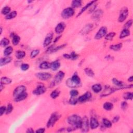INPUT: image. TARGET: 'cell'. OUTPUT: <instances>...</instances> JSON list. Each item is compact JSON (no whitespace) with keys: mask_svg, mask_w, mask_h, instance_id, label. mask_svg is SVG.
Returning <instances> with one entry per match:
<instances>
[{"mask_svg":"<svg viewBox=\"0 0 133 133\" xmlns=\"http://www.w3.org/2000/svg\"><path fill=\"white\" fill-rule=\"evenodd\" d=\"M68 122L72 126V129L74 130L76 129H80L82 123V119L78 115L74 114L68 118Z\"/></svg>","mask_w":133,"mask_h":133,"instance_id":"obj_1","label":"cell"},{"mask_svg":"<svg viewBox=\"0 0 133 133\" xmlns=\"http://www.w3.org/2000/svg\"><path fill=\"white\" fill-rule=\"evenodd\" d=\"M60 117V115L58 113L55 112L51 114L50 119L48 121V122L47 123V127L50 128L53 127L56 122L57 121Z\"/></svg>","mask_w":133,"mask_h":133,"instance_id":"obj_2","label":"cell"},{"mask_svg":"<svg viewBox=\"0 0 133 133\" xmlns=\"http://www.w3.org/2000/svg\"><path fill=\"white\" fill-rule=\"evenodd\" d=\"M74 14V11L72 7H68L64 9L61 12V17L64 19H69Z\"/></svg>","mask_w":133,"mask_h":133,"instance_id":"obj_3","label":"cell"},{"mask_svg":"<svg viewBox=\"0 0 133 133\" xmlns=\"http://www.w3.org/2000/svg\"><path fill=\"white\" fill-rule=\"evenodd\" d=\"M65 74L64 73L63 71H60L56 74V75H55V78H54V80L53 81V82L51 83L53 86H55L56 85H58L59 84H60V83L63 80V78L65 77Z\"/></svg>","mask_w":133,"mask_h":133,"instance_id":"obj_4","label":"cell"},{"mask_svg":"<svg viewBox=\"0 0 133 133\" xmlns=\"http://www.w3.org/2000/svg\"><path fill=\"white\" fill-rule=\"evenodd\" d=\"M128 15H129V9L126 7L123 8L121 11L120 15L118 18V21L119 23H123V21L126 20Z\"/></svg>","mask_w":133,"mask_h":133,"instance_id":"obj_5","label":"cell"},{"mask_svg":"<svg viewBox=\"0 0 133 133\" xmlns=\"http://www.w3.org/2000/svg\"><path fill=\"white\" fill-rule=\"evenodd\" d=\"M36 77L41 81H47L51 78V74L48 72H39L35 74Z\"/></svg>","mask_w":133,"mask_h":133,"instance_id":"obj_6","label":"cell"},{"mask_svg":"<svg viewBox=\"0 0 133 133\" xmlns=\"http://www.w3.org/2000/svg\"><path fill=\"white\" fill-rule=\"evenodd\" d=\"M81 129L83 132H87L89 130V122L87 117L85 116L82 119Z\"/></svg>","mask_w":133,"mask_h":133,"instance_id":"obj_7","label":"cell"},{"mask_svg":"<svg viewBox=\"0 0 133 133\" xmlns=\"http://www.w3.org/2000/svg\"><path fill=\"white\" fill-rule=\"evenodd\" d=\"M107 28L106 27H101L100 29L97 33L95 36V39L97 40H99V39L102 38L103 36H105L107 34Z\"/></svg>","mask_w":133,"mask_h":133,"instance_id":"obj_8","label":"cell"},{"mask_svg":"<svg viewBox=\"0 0 133 133\" xmlns=\"http://www.w3.org/2000/svg\"><path fill=\"white\" fill-rule=\"evenodd\" d=\"M46 88H45V87L43 85L40 84L36 88V89L33 91V94L37 96L41 95L42 94H43L46 92Z\"/></svg>","mask_w":133,"mask_h":133,"instance_id":"obj_9","label":"cell"},{"mask_svg":"<svg viewBox=\"0 0 133 133\" xmlns=\"http://www.w3.org/2000/svg\"><path fill=\"white\" fill-rule=\"evenodd\" d=\"M26 90V87L23 85H20L16 87L14 90L13 93L14 97L15 98L18 96L19 95L21 94L22 93L25 92Z\"/></svg>","mask_w":133,"mask_h":133,"instance_id":"obj_10","label":"cell"},{"mask_svg":"<svg viewBox=\"0 0 133 133\" xmlns=\"http://www.w3.org/2000/svg\"><path fill=\"white\" fill-rule=\"evenodd\" d=\"M91 97H92V94L90 92H86L84 94L78 98V101L80 102H85L86 101L90 100Z\"/></svg>","mask_w":133,"mask_h":133,"instance_id":"obj_11","label":"cell"},{"mask_svg":"<svg viewBox=\"0 0 133 133\" xmlns=\"http://www.w3.org/2000/svg\"><path fill=\"white\" fill-rule=\"evenodd\" d=\"M53 38V33L52 32L49 33L47 34V35L46 36L45 40H44L43 42V45L44 47L47 46L48 45H50L51 43V42L52 41Z\"/></svg>","mask_w":133,"mask_h":133,"instance_id":"obj_12","label":"cell"},{"mask_svg":"<svg viewBox=\"0 0 133 133\" xmlns=\"http://www.w3.org/2000/svg\"><path fill=\"white\" fill-rule=\"evenodd\" d=\"M93 27V24H86V25L82 29V30L81 31V33L83 34V35L88 34L91 30H92Z\"/></svg>","mask_w":133,"mask_h":133,"instance_id":"obj_13","label":"cell"},{"mask_svg":"<svg viewBox=\"0 0 133 133\" xmlns=\"http://www.w3.org/2000/svg\"><path fill=\"white\" fill-rule=\"evenodd\" d=\"M65 24L63 23H58L55 28V32L56 33L58 34L62 33L65 28Z\"/></svg>","mask_w":133,"mask_h":133,"instance_id":"obj_14","label":"cell"},{"mask_svg":"<svg viewBox=\"0 0 133 133\" xmlns=\"http://www.w3.org/2000/svg\"><path fill=\"white\" fill-rule=\"evenodd\" d=\"M99 126V122L95 117H92L90 121V127L92 129H94Z\"/></svg>","mask_w":133,"mask_h":133,"instance_id":"obj_15","label":"cell"},{"mask_svg":"<svg viewBox=\"0 0 133 133\" xmlns=\"http://www.w3.org/2000/svg\"><path fill=\"white\" fill-rule=\"evenodd\" d=\"M60 66V63L58 60H55L51 63V69L53 71H56Z\"/></svg>","mask_w":133,"mask_h":133,"instance_id":"obj_16","label":"cell"},{"mask_svg":"<svg viewBox=\"0 0 133 133\" xmlns=\"http://www.w3.org/2000/svg\"><path fill=\"white\" fill-rule=\"evenodd\" d=\"M66 85L67 86L70 88H76V87H79L80 86L78 85L77 84L75 83L73 81L71 80V78H68V79L66 81Z\"/></svg>","mask_w":133,"mask_h":133,"instance_id":"obj_17","label":"cell"},{"mask_svg":"<svg viewBox=\"0 0 133 133\" xmlns=\"http://www.w3.org/2000/svg\"><path fill=\"white\" fill-rule=\"evenodd\" d=\"M27 97H28V94L25 92L23 93H22L21 94L19 95L17 97H15V101L16 102H21V101H23L26 99Z\"/></svg>","mask_w":133,"mask_h":133,"instance_id":"obj_18","label":"cell"},{"mask_svg":"<svg viewBox=\"0 0 133 133\" xmlns=\"http://www.w3.org/2000/svg\"><path fill=\"white\" fill-rule=\"evenodd\" d=\"M12 59L11 57H6V58H2L0 60V66H1L6 65L11 63Z\"/></svg>","mask_w":133,"mask_h":133,"instance_id":"obj_19","label":"cell"},{"mask_svg":"<svg viewBox=\"0 0 133 133\" xmlns=\"http://www.w3.org/2000/svg\"><path fill=\"white\" fill-rule=\"evenodd\" d=\"M71 78V80H72L75 83H76L78 85L81 86V82L80 78L78 77L77 73H75Z\"/></svg>","mask_w":133,"mask_h":133,"instance_id":"obj_20","label":"cell"},{"mask_svg":"<svg viewBox=\"0 0 133 133\" xmlns=\"http://www.w3.org/2000/svg\"><path fill=\"white\" fill-rule=\"evenodd\" d=\"M130 35V31L127 29H124L122 31L120 35V38L123 39L125 37L129 36Z\"/></svg>","mask_w":133,"mask_h":133,"instance_id":"obj_21","label":"cell"},{"mask_svg":"<svg viewBox=\"0 0 133 133\" xmlns=\"http://www.w3.org/2000/svg\"><path fill=\"white\" fill-rule=\"evenodd\" d=\"M92 88L93 92L96 93H99L100 91L102 90V85L100 84H94V85H93Z\"/></svg>","mask_w":133,"mask_h":133,"instance_id":"obj_22","label":"cell"},{"mask_svg":"<svg viewBox=\"0 0 133 133\" xmlns=\"http://www.w3.org/2000/svg\"><path fill=\"white\" fill-rule=\"evenodd\" d=\"M103 14V12L100 10V9H98V10L96 11L94 13L93 15V18L94 19H98L100 17L102 16Z\"/></svg>","mask_w":133,"mask_h":133,"instance_id":"obj_23","label":"cell"},{"mask_svg":"<svg viewBox=\"0 0 133 133\" xmlns=\"http://www.w3.org/2000/svg\"><path fill=\"white\" fill-rule=\"evenodd\" d=\"M39 67L41 69H47L51 68V63L47 62V61H44L40 64Z\"/></svg>","mask_w":133,"mask_h":133,"instance_id":"obj_24","label":"cell"},{"mask_svg":"<svg viewBox=\"0 0 133 133\" xmlns=\"http://www.w3.org/2000/svg\"><path fill=\"white\" fill-rule=\"evenodd\" d=\"M115 90L109 87H106L105 88V90H104V93H103L102 94V96H107L108 95H109L113 92H114Z\"/></svg>","mask_w":133,"mask_h":133,"instance_id":"obj_25","label":"cell"},{"mask_svg":"<svg viewBox=\"0 0 133 133\" xmlns=\"http://www.w3.org/2000/svg\"><path fill=\"white\" fill-rule=\"evenodd\" d=\"M112 82L114 83V84L120 87V89H121V88H125V87H124V85H123V83L121 82V81L118 80L117 78H113Z\"/></svg>","mask_w":133,"mask_h":133,"instance_id":"obj_26","label":"cell"},{"mask_svg":"<svg viewBox=\"0 0 133 133\" xmlns=\"http://www.w3.org/2000/svg\"><path fill=\"white\" fill-rule=\"evenodd\" d=\"M96 1H92V2H90L89 3L87 4H86V5L84 7H83V8L82 9H81V12H80V13L78 14V16H80L81 14H82L83 13V12H84L86 10V9H87V8H89V7H90V6H92L94 4V3H96Z\"/></svg>","mask_w":133,"mask_h":133,"instance_id":"obj_27","label":"cell"},{"mask_svg":"<svg viewBox=\"0 0 133 133\" xmlns=\"http://www.w3.org/2000/svg\"><path fill=\"white\" fill-rule=\"evenodd\" d=\"M12 82V80L11 78L7 77H2L1 79V83L3 84V85L10 84Z\"/></svg>","mask_w":133,"mask_h":133,"instance_id":"obj_28","label":"cell"},{"mask_svg":"<svg viewBox=\"0 0 133 133\" xmlns=\"http://www.w3.org/2000/svg\"><path fill=\"white\" fill-rule=\"evenodd\" d=\"M16 57L18 59H21L26 56V53L23 51H17L15 54Z\"/></svg>","mask_w":133,"mask_h":133,"instance_id":"obj_29","label":"cell"},{"mask_svg":"<svg viewBox=\"0 0 133 133\" xmlns=\"http://www.w3.org/2000/svg\"><path fill=\"white\" fill-rule=\"evenodd\" d=\"M103 109L108 110V111H109L112 110L113 108V105L112 104V103L109 102H105L104 104H103Z\"/></svg>","mask_w":133,"mask_h":133,"instance_id":"obj_30","label":"cell"},{"mask_svg":"<svg viewBox=\"0 0 133 133\" xmlns=\"http://www.w3.org/2000/svg\"><path fill=\"white\" fill-rule=\"evenodd\" d=\"M122 46L123 45L122 43H119V44H115V45H111L110 48L111 50H112L113 51H119L120 49L122 47Z\"/></svg>","mask_w":133,"mask_h":133,"instance_id":"obj_31","label":"cell"},{"mask_svg":"<svg viewBox=\"0 0 133 133\" xmlns=\"http://www.w3.org/2000/svg\"><path fill=\"white\" fill-rule=\"evenodd\" d=\"M13 48L12 46H8L5 48L4 51V55L5 56H8L13 53Z\"/></svg>","mask_w":133,"mask_h":133,"instance_id":"obj_32","label":"cell"},{"mask_svg":"<svg viewBox=\"0 0 133 133\" xmlns=\"http://www.w3.org/2000/svg\"><path fill=\"white\" fill-rule=\"evenodd\" d=\"M20 38L18 35H15L13 36V39H12V43L14 45H17L20 42Z\"/></svg>","mask_w":133,"mask_h":133,"instance_id":"obj_33","label":"cell"},{"mask_svg":"<svg viewBox=\"0 0 133 133\" xmlns=\"http://www.w3.org/2000/svg\"><path fill=\"white\" fill-rule=\"evenodd\" d=\"M17 15V12L13 11L11 12V13L7 15H6V16L5 17V18L6 19H7V20H10V19L15 18Z\"/></svg>","mask_w":133,"mask_h":133,"instance_id":"obj_34","label":"cell"},{"mask_svg":"<svg viewBox=\"0 0 133 133\" xmlns=\"http://www.w3.org/2000/svg\"><path fill=\"white\" fill-rule=\"evenodd\" d=\"M85 72L86 73V74L87 76L90 77H94L95 75V74L94 72V71H93L92 69H91L90 68H85Z\"/></svg>","mask_w":133,"mask_h":133,"instance_id":"obj_35","label":"cell"},{"mask_svg":"<svg viewBox=\"0 0 133 133\" xmlns=\"http://www.w3.org/2000/svg\"><path fill=\"white\" fill-rule=\"evenodd\" d=\"M123 98L125 100H132L133 99V94L132 93H125V94H123Z\"/></svg>","mask_w":133,"mask_h":133,"instance_id":"obj_36","label":"cell"},{"mask_svg":"<svg viewBox=\"0 0 133 133\" xmlns=\"http://www.w3.org/2000/svg\"><path fill=\"white\" fill-rule=\"evenodd\" d=\"M11 7L9 6H5L3 8V9H2L1 13L3 15H7L9 14V13H11Z\"/></svg>","mask_w":133,"mask_h":133,"instance_id":"obj_37","label":"cell"},{"mask_svg":"<svg viewBox=\"0 0 133 133\" xmlns=\"http://www.w3.org/2000/svg\"><path fill=\"white\" fill-rule=\"evenodd\" d=\"M102 122L103 124L105 127H106L107 128H110L112 126V123L109 120H108L107 119H103L102 120Z\"/></svg>","mask_w":133,"mask_h":133,"instance_id":"obj_38","label":"cell"},{"mask_svg":"<svg viewBox=\"0 0 133 133\" xmlns=\"http://www.w3.org/2000/svg\"><path fill=\"white\" fill-rule=\"evenodd\" d=\"M60 91L57 90H53L51 93V97L53 99H56L57 97H58L60 94Z\"/></svg>","mask_w":133,"mask_h":133,"instance_id":"obj_39","label":"cell"},{"mask_svg":"<svg viewBox=\"0 0 133 133\" xmlns=\"http://www.w3.org/2000/svg\"><path fill=\"white\" fill-rule=\"evenodd\" d=\"M82 5L81 1H73L72 2V6L73 8H78Z\"/></svg>","mask_w":133,"mask_h":133,"instance_id":"obj_40","label":"cell"},{"mask_svg":"<svg viewBox=\"0 0 133 133\" xmlns=\"http://www.w3.org/2000/svg\"><path fill=\"white\" fill-rule=\"evenodd\" d=\"M9 40L7 38H3L1 41V43H0L1 45L3 47H5L9 45Z\"/></svg>","mask_w":133,"mask_h":133,"instance_id":"obj_41","label":"cell"},{"mask_svg":"<svg viewBox=\"0 0 133 133\" xmlns=\"http://www.w3.org/2000/svg\"><path fill=\"white\" fill-rule=\"evenodd\" d=\"M115 35V32H110L106 35L105 39L108 41H111L112 40Z\"/></svg>","mask_w":133,"mask_h":133,"instance_id":"obj_42","label":"cell"},{"mask_svg":"<svg viewBox=\"0 0 133 133\" xmlns=\"http://www.w3.org/2000/svg\"><path fill=\"white\" fill-rule=\"evenodd\" d=\"M39 53H40V51L39 50H33L31 51V54H30V57L31 58H34L38 56Z\"/></svg>","mask_w":133,"mask_h":133,"instance_id":"obj_43","label":"cell"},{"mask_svg":"<svg viewBox=\"0 0 133 133\" xmlns=\"http://www.w3.org/2000/svg\"><path fill=\"white\" fill-rule=\"evenodd\" d=\"M78 102V99L74 97H71L69 100V103L72 105H75Z\"/></svg>","mask_w":133,"mask_h":133,"instance_id":"obj_44","label":"cell"},{"mask_svg":"<svg viewBox=\"0 0 133 133\" xmlns=\"http://www.w3.org/2000/svg\"><path fill=\"white\" fill-rule=\"evenodd\" d=\"M13 110V106H12L11 103H9L8 106H7V107L6 108V113L7 114H9V113H11L12 112Z\"/></svg>","mask_w":133,"mask_h":133,"instance_id":"obj_45","label":"cell"},{"mask_svg":"<svg viewBox=\"0 0 133 133\" xmlns=\"http://www.w3.org/2000/svg\"><path fill=\"white\" fill-rule=\"evenodd\" d=\"M70 59L73 60L77 59L78 57V55L77 54H76L74 51H73V52L71 53L70 54Z\"/></svg>","mask_w":133,"mask_h":133,"instance_id":"obj_46","label":"cell"},{"mask_svg":"<svg viewBox=\"0 0 133 133\" xmlns=\"http://www.w3.org/2000/svg\"><path fill=\"white\" fill-rule=\"evenodd\" d=\"M70 94L71 95V97H75L76 96H77L78 94V92L77 90H71L70 92Z\"/></svg>","mask_w":133,"mask_h":133,"instance_id":"obj_47","label":"cell"},{"mask_svg":"<svg viewBox=\"0 0 133 133\" xmlns=\"http://www.w3.org/2000/svg\"><path fill=\"white\" fill-rule=\"evenodd\" d=\"M29 65L27 63H23L20 66V68L21 69V70L23 71H26L27 70L29 69Z\"/></svg>","mask_w":133,"mask_h":133,"instance_id":"obj_48","label":"cell"},{"mask_svg":"<svg viewBox=\"0 0 133 133\" xmlns=\"http://www.w3.org/2000/svg\"><path fill=\"white\" fill-rule=\"evenodd\" d=\"M132 23H133V21L132 20H129L127 22H126V23L124 25V27H125V29H127L130 28V27L132 26Z\"/></svg>","mask_w":133,"mask_h":133,"instance_id":"obj_49","label":"cell"},{"mask_svg":"<svg viewBox=\"0 0 133 133\" xmlns=\"http://www.w3.org/2000/svg\"><path fill=\"white\" fill-rule=\"evenodd\" d=\"M6 111V108L5 106H2L0 108V115L2 116L3 114H4L5 112Z\"/></svg>","mask_w":133,"mask_h":133,"instance_id":"obj_50","label":"cell"},{"mask_svg":"<svg viewBox=\"0 0 133 133\" xmlns=\"http://www.w3.org/2000/svg\"><path fill=\"white\" fill-rule=\"evenodd\" d=\"M127 107V103L126 102H123L121 103V108L123 110L126 109Z\"/></svg>","mask_w":133,"mask_h":133,"instance_id":"obj_51","label":"cell"},{"mask_svg":"<svg viewBox=\"0 0 133 133\" xmlns=\"http://www.w3.org/2000/svg\"><path fill=\"white\" fill-rule=\"evenodd\" d=\"M45 129L44 128H41V129H39L35 132L36 133H43L45 132Z\"/></svg>","mask_w":133,"mask_h":133,"instance_id":"obj_52","label":"cell"},{"mask_svg":"<svg viewBox=\"0 0 133 133\" xmlns=\"http://www.w3.org/2000/svg\"><path fill=\"white\" fill-rule=\"evenodd\" d=\"M120 119V117L119 116H116L114 117V119L113 120V122L115 123V122H117Z\"/></svg>","mask_w":133,"mask_h":133,"instance_id":"obj_53","label":"cell"},{"mask_svg":"<svg viewBox=\"0 0 133 133\" xmlns=\"http://www.w3.org/2000/svg\"><path fill=\"white\" fill-rule=\"evenodd\" d=\"M63 57L66 59H70V54H65L63 55Z\"/></svg>","mask_w":133,"mask_h":133,"instance_id":"obj_54","label":"cell"},{"mask_svg":"<svg viewBox=\"0 0 133 133\" xmlns=\"http://www.w3.org/2000/svg\"><path fill=\"white\" fill-rule=\"evenodd\" d=\"M97 5H94L92 8H91L90 10V13H92V12L95 10V8H96Z\"/></svg>","mask_w":133,"mask_h":133,"instance_id":"obj_55","label":"cell"},{"mask_svg":"<svg viewBox=\"0 0 133 133\" xmlns=\"http://www.w3.org/2000/svg\"><path fill=\"white\" fill-rule=\"evenodd\" d=\"M26 132L28 133H34V130H33L32 129H31V128H29V129H27Z\"/></svg>","mask_w":133,"mask_h":133,"instance_id":"obj_56","label":"cell"},{"mask_svg":"<svg viewBox=\"0 0 133 133\" xmlns=\"http://www.w3.org/2000/svg\"><path fill=\"white\" fill-rule=\"evenodd\" d=\"M128 81H129V82H133V78L132 76V77H130V78H129V79H128Z\"/></svg>","mask_w":133,"mask_h":133,"instance_id":"obj_57","label":"cell"},{"mask_svg":"<svg viewBox=\"0 0 133 133\" xmlns=\"http://www.w3.org/2000/svg\"><path fill=\"white\" fill-rule=\"evenodd\" d=\"M3 84H1V86H0V91H1L2 90H3Z\"/></svg>","mask_w":133,"mask_h":133,"instance_id":"obj_58","label":"cell"},{"mask_svg":"<svg viewBox=\"0 0 133 133\" xmlns=\"http://www.w3.org/2000/svg\"><path fill=\"white\" fill-rule=\"evenodd\" d=\"M60 37H61V36H59V37H57V38H56V39H55V41H54V42H56L58 40H59V39H60Z\"/></svg>","mask_w":133,"mask_h":133,"instance_id":"obj_59","label":"cell"},{"mask_svg":"<svg viewBox=\"0 0 133 133\" xmlns=\"http://www.w3.org/2000/svg\"><path fill=\"white\" fill-rule=\"evenodd\" d=\"M2 28L1 27V34H2Z\"/></svg>","mask_w":133,"mask_h":133,"instance_id":"obj_60","label":"cell"},{"mask_svg":"<svg viewBox=\"0 0 133 133\" xmlns=\"http://www.w3.org/2000/svg\"><path fill=\"white\" fill-rule=\"evenodd\" d=\"M32 2V1H28V3H31V2Z\"/></svg>","mask_w":133,"mask_h":133,"instance_id":"obj_61","label":"cell"}]
</instances>
